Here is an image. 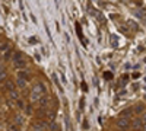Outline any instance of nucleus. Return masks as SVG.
Here are the masks:
<instances>
[{
  "label": "nucleus",
  "instance_id": "nucleus-1",
  "mask_svg": "<svg viewBox=\"0 0 146 131\" xmlns=\"http://www.w3.org/2000/svg\"><path fill=\"white\" fill-rule=\"evenodd\" d=\"M117 125H118L120 128H123V130H127V128L130 127L129 118H123V116H120V118L117 119Z\"/></svg>",
  "mask_w": 146,
  "mask_h": 131
},
{
  "label": "nucleus",
  "instance_id": "nucleus-2",
  "mask_svg": "<svg viewBox=\"0 0 146 131\" xmlns=\"http://www.w3.org/2000/svg\"><path fill=\"white\" fill-rule=\"evenodd\" d=\"M13 63H15V66H16L18 68H23V67L26 66V63L22 60L21 54H15V55H13Z\"/></svg>",
  "mask_w": 146,
  "mask_h": 131
},
{
  "label": "nucleus",
  "instance_id": "nucleus-3",
  "mask_svg": "<svg viewBox=\"0 0 146 131\" xmlns=\"http://www.w3.org/2000/svg\"><path fill=\"white\" fill-rule=\"evenodd\" d=\"M47 128H48V125L44 121H37L34 124V130L35 131H47Z\"/></svg>",
  "mask_w": 146,
  "mask_h": 131
},
{
  "label": "nucleus",
  "instance_id": "nucleus-4",
  "mask_svg": "<svg viewBox=\"0 0 146 131\" xmlns=\"http://www.w3.org/2000/svg\"><path fill=\"white\" fill-rule=\"evenodd\" d=\"M48 102H50V99H48L47 95H44L42 98L40 99V105H41L42 108H47V106H48Z\"/></svg>",
  "mask_w": 146,
  "mask_h": 131
},
{
  "label": "nucleus",
  "instance_id": "nucleus-5",
  "mask_svg": "<svg viewBox=\"0 0 146 131\" xmlns=\"http://www.w3.org/2000/svg\"><path fill=\"white\" fill-rule=\"evenodd\" d=\"M131 125H133V128L134 130H142V121L140 119H133V122H131Z\"/></svg>",
  "mask_w": 146,
  "mask_h": 131
},
{
  "label": "nucleus",
  "instance_id": "nucleus-6",
  "mask_svg": "<svg viewBox=\"0 0 146 131\" xmlns=\"http://www.w3.org/2000/svg\"><path fill=\"white\" fill-rule=\"evenodd\" d=\"M16 84H18V87H25V86H26V80H25V79H21V77H18Z\"/></svg>",
  "mask_w": 146,
  "mask_h": 131
},
{
  "label": "nucleus",
  "instance_id": "nucleus-7",
  "mask_svg": "<svg viewBox=\"0 0 146 131\" xmlns=\"http://www.w3.org/2000/svg\"><path fill=\"white\" fill-rule=\"evenodd\" d=\"M143 111H145V106H143L142 103H139V105L136 106V109H134L136 114H143Z\"/></svg>",
  "mask_w": 146,
  "mask_h": 131
},
{
  "label": "nucleus",
  "instance_id": "nucleus-8",
  "mask_svg": "<svg viewBox=\"0 0 146 131\" xmlns=\"http://www.w3.org/2000/svg\"><path fill=\"white\" fill-rule=\"evenodd\" d=\"M131 114H133V111H131L130 108H127V109H124V111L121 112V116H123V118H127V116H130Z\"/></svg>",
  "mask_w": 146,
  "mask_h": 131
},
{
  "label": "nucleus",
  "instance_id": "nucleus-9",
  "mask_svg": "<svg viewBox=\"0 0 146 131\" xmlns=\"http://www.w3.org/2000/svg\"><path fill=\"white\" fill-rule=\"evenodd\" d=\"M6 89H7L9 92H12V90H15V84L12 82H6Z\"/></svg>",
  "mask_w": 146,
  "mask_h": 131
},
{
  "label": "nucleus",
  "instance_id": "nucleus-10",
  "mask_svg": "<svg viewBox=\"0 0 146 131\" xmlns=\"http://www.w3.org/2000/svg\"><path fill=\"white\" fill-rule=\"evenodd\" d=\"M4 76H6V70H4V67H3V66H0V80H1V79H4Z\"/></svg>",
  "mask_w": 146,
  "mask_h": 131
},
{
  "label": "nucleus",
  "instance_id": "nucleus-11",
  "mask_svg": "<svg viewBox=\"0 0 146 131\" xmlns=\"http://www.w3.org/2000/svg\"><path fill=\"white\" fill-rule=\"evenodd\" d=\"M9 47H7V44H0V51H7Z\"/></svg>",
  "mask_w": 146,
  "mask_h": 131
},
{
  "label": "nucleus",
  "instance_id": "nucleus-12",
  "mask_svg": "<svg viewBox=\"0 0 146 131\" xmlns=\"http://www.w3.org/2000/svg\"><path fill=\"white\" fill-rule=\"evenodd\" d=\"M140 121H142V124H143V125H146V114H143V115H142Z\"/></svg>",
  "mask_w": 146,
  "mask_h": 131
},
{
  "label": "nucleus",
  "instance_id": "nucleus-13",
  "mask_svg": "<svg viewBox=\"0 0 146 131\" xmlns=\"http://www.w3.org/2000/svg\"><path fill=\"white\" fill-rule=\"evenodd\" d=\"M16 103H18V106H19V108H23V102H22L21 99H18V100H16Z\"/></svg>",
  "mask_w": 146,
  "mask_h": 131
},
{
  "label": "nucleus",
  "instance_id": "nucleus-14",
  "mask_svg": "<svg viewBox=\"0 0 146 131\" xmlns=\"http://www.w3.org/2000/svg\"><path fill=\"white\" fill-rule=\"evenodd\" d=\"M9 57H10V51H7V52H6V54H4V60H7V58H9Z\"/></svg>",
  "mask_w": 146,
  "mask_h": 131
},
{
  "label": "nucleus",
  "instance_id": "nucleus-15",
  "mask_svg": "<svg viewBox=\"0 0 146 131\" xmlns=\"http://www.w3.org/2000/svg\"><path fill=\"white\" fill-rule=\"evenodd\" d=\"M26 112H28V114H31V112H32V108H31L29 105H28V108H26Z\"/></svg>",
  "mask_w": 146,
  "mask_h": 131
},
{
  "label": "nucleus",
  "instance_id": "nucleus-16",
  "mask_svg": "<svg viewBox=\"0 0 146 131\" xmlns=\"http://www.w3.org/2000/svg\"><path fill=\"white\" fill-rule=\"evenodd\" d=\"M134 131H142V130H134Z\"/></svg>",
  "mask_w": 146,
  "mask_h": 131
},
{
  "label": "nucleus",
  "instance_id": "nucleus-17",
  "mask_svg": "<svg viewBox=\"0 0 146 131\" xmlns=\"http://www.w3.org/2000/svg\"><path fill=\"white\" fill-rule=\"evenodd\" d=\"M145 80H146V77H145Z\"/></svg>",
  "mask_w": 146,
  "mask_h": 131
}]
</instances>
